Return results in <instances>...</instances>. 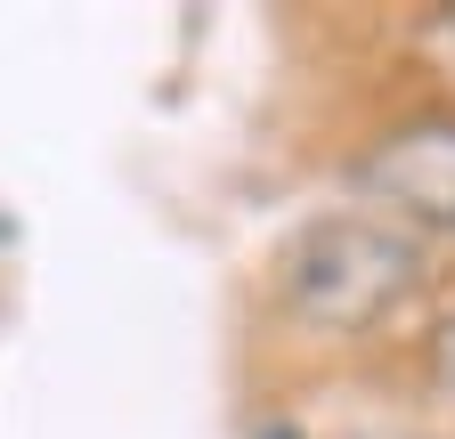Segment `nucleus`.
Instances as JSON below:
<instances>
[{"label": "nucleus", "instance_id": "5", "mask_svg": "<svg viewBox=\"0 0 455 439\" xmlns=\"http://www.w3.org/2000/svg\"><path fill=\"white\" fill-rule=\"evenodd\" d=\"M447 293H455V244H447Z\"/></svg>", "mask_w": 455, "mask_h": 439}, {"label": "nucleus", "instance_id": "4", "mask_svg": "<svg viewBox=\"0 0 455 439\" xmlns=\"http://www.w3.org/2000/svg\"><path fill=\"white\" fill-rule=\"evenodd\" d=\"M398 366H407V374L423 382V391H431L439 407H455V293H447V301L431 309V325L415 334V350L398 358Z\"/></svg>", "mask_w": 455, "mask_h": 439}, {"label": "nucleus", "instance_id": "1", "mask_svg": "<svg viewBox=\"0 0 455 439\" xmlns=\"http://www.w3.org/2000/svg\"><path fill=\"white\" fill-rule=\"evenodd\" d=\"M447 301V252L366 204H317L260 260V342L276 374L398 366Z\"/></svg>", "mask_w": 455, "mask_h": 439}, {"label": "nucleus", "instance_id": "3", "mask_svg": "<svg viewBox=\"0 0 455 439\" xmlns=\"http://www.w3.org/2000/svg\"><path fill=\"white\" fill-rule=\"evenodd\" d=\"M398 58L415 66V98H447L455 106V9H423L398 25Z\"/></svg>", "mask_w": 455, "mask_h": 439}, {"label": "nucleus", "instance_id": "2", "mask_svg": "<svg viewBox=\"0 0 455 439\" xmlns=\"http://www.w3.org/2000/svg\"><path fill=\"white\" fill-rule=\"evenodd\" d=\"M341 196L431 236L439 252L455 244V106L447 98H390L341 139Z\"/></svg>", "mask_w": 455, "mask_h": 439}]
</instances>
